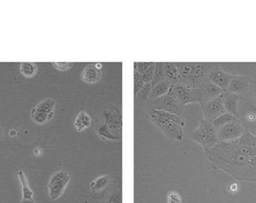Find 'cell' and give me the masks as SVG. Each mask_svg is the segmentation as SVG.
Wrapping results in <instances>:
<instances>
[{
  "mask_svg": "<svg viewBox=\"0 0 256 203\" xmlns=\"http://www.w3.org/2000/svg\"><path fill=\"white\" fill-rule=\"evenodd\" d=\"M205 154L213 167L237 180L256 182V137L247 131L238 140L219 142Z\"/></svg>",
  "mask_w": 256,
  "mask_h": 203,
  "instance_id": "6da1fadb",
  "label": "cell"
},
{
  "mask_svg": "<svg viewBox=\"0 0 256 203\" xmlns=\"http://www.w3.org/2000/svg\"><path fill=\"white\" fill-rule=\"evenodd\" d=\"M94 131L103 140L118 141L122 139V106L109 104L99 111L94 123Z\"/></svg>",
  "mask_w": 256,
  "mask_h": 203,
  "instance_id": "7a4b0ae2",
  "label": "cell"
},
{
  "mask_svg": "<svg viewBox=\"0 0 256 203\" xmlns=\"http://www.w3.org/2000/svg\"><path fill=\"white\" fill-rule=\"evenodd\" d=\"M146 117L167 138L182 141L184 118L163 110L147 109Z\"/></svg>",
  "mask_w": 256,
  "mask_h": 203,
  "instance_id": "3957f363",
  "label": "cell"
},
{
  "mask_svg": "<svg viewBox=\"0 0 256 203\" xmlns=\"http://www.w3.org/2000/svg\"><path fill=\"white\" fill-rule=\"evenodd\" d=\"M178 82L193 88H201L209 81L208 75L216 63L177 62Z\"/></svg>",
  "mask_w": 256,
  "mask_h": 203,
  "instance_id": "277c9868",
  "label": "cell"
},
{
  "mask_svg": "<svg viewBox=\"0 0 256 203\" xmlns=\"http://www.w3.org/2000/svg\"><path fill=\"white\" fill-rule=\"evenodd\" d=\"M189 137L193 141L201 145L205 152L210 150L219 143L216 135V130L213 122L202 120L196 130L189 134Z\"/></svg>",
  "mask_w": 256,
  "mask_h": 203,
  "instance_id": "5b68a950",
  "label": "cell"
},
{
  "mask_svg": "<svg viewBox=\"0 0 256 203\" xmlns=\"http://www.w3.org/2000/svg\"><path fill=\"white\" fill-rule=\"evenodd\" d=\"M169 94L181 105L186 106L190 103H201L202 92L199 88H193L181 82H176L171 85Z\"/></svg>",
  "mask_w": 256,
  "mask_h": 203,
  "instance_id": "8992f818",
  "label": "cell"
},
{
  "mask_svg": "<svg viewBox=\"0 0 256 203\" xmlns=\"http://www.w3.org/2000/svg\"><path fill=\"white\" fill-rule=\"evenodd\" d=\"M237 117L244 129L256 120V100L250 91L240 96Z\"/></svg>",
  "mask_w": 256,
  "mask_h": 203,
  "instance_id": "52a82bcc",
  "label": "cell"
},
{
  "mask_svg": "<svg viewBox=\"0 0 256 203\" xmlns=\"http://www.w3.org/2000/svg\"><path fill=\"white\" fill-rule=\"evenodd\" d=\"M145 108L146 109L163 110L184 118L185 106L181 105L169 94L153 101L148 102Z\"/></svg>",
  "mask_w": 256,
  "mask_h": 203,
  "instance_id": "ba28073f",
  "label": "cell"
},
{
  "mask_svg": "<svg viewBox=\"0 0 256 203\" xmlns=\"http://www.w3.org/2000/svg\"><path fill=\"white\" fill-rule=\"evenodd\" d=\"M71 180V175L68 171L61 169L51 175L48 182L47 188L51 200H58L65 192Z\"/></svg>",
  "mask_w": 256,
  "mask_h": 203,
  "instance_id": "9c48e42d",
  "label": "cell"
},
{
  "mask_svg": "<svg viewBox=\"0 0 256 203\" xmlns=\"http://www.w3.org/2000/svg\"><path fill=\"white\" fill-rule=\"evenodd\" d=\"M56 101L53 99L46 98L38 103L33 108L30 114L32 120L37 124H44L54 116Z\"/></svg>",
  "mask_w": 256,
  "mask_h": 203,
  "instance_id": "30bf717a",
  "label": "cell"
},
{
  "mask_svg": "<svg viewBox=\"0 0 256 203\" xmlns=\"http://www.w3.org/2000/svg\"><path fill=\"white\" fill-rule=\"evenodd\" d=\"M246 130L238 117L216 130L218 141L232 142L239 139Z\"/></svg>",
  "mask_w": 256,
  "mask_h": 203,
  "instance_id": "8fae6325",
  "label": "cell"
},
{
  "mask_svg": "<svg viewBox=\"0 0 256 203\" xmlns=\"http://www.w3.org/2000/svg\"><path fill=\"white\" fill-rule=\"evenodd\" d=\"M222 94L213 100L201 104V110L203 114L204 120L213 122L216 117L226 112L222 102Z\"/></svg>",
  "mask_w": 256,
  "mask_h": 203,
  "instance_id": "7c38bea8",
  "label": "cell"
},
{
  "mask_svg": "<svg viewBox=\"0 0 256 203\" xmlns=\"http://www.w3.org/2000/svg\"><path fill=\"white\" fill-rule=\"evenodd\" d=\"M234 76L235 75L227 73L221 68L219 64L216 63L209 72L208 79L211 82L221 88L224 92H226L228 85Z\"/></svg>",
  "mask_w": 256,
  "mask_h": 203,
  "instance_id": "4fadbf2b",
  "label": "cell"
},
{
  "mask_svg": "<svg viewBox=\"0 0 256 203\" xmlns=\"http://www.w3.org/2000/svg\"><path fill=\"white\" fill-rule=\"evenodd\" d=\"M250 91V78L244 75H235L228 85L227 92L238 96L247 94Z\"/></svg>",
  "mask_w": 256,
  "mask_h": 203,
  "instance_id": "5bb4252c",
  "label": "cell"
},
{
  "mask_svg": "<svg viewBox=\"0 0 256 203\" xmlns=\"http://www.w3.org/2000/svg\"><path fill=\"white\" fill-rule=\"evenodd\" d=\"M101 76L102 69L97 68L95 63L90 64L85 67L81 73V79L89 85L98 82L101 79Z\"/></svg>",
  "mask_w": 256,
  "mask_h": 203,
  "instance_id": "9a60e30c",
  "label": "cell"
},
{
  "mask_svg": "<svg viewBox=\"0 0 256 203\" xmlns=\"http://www.w3.org/2000/svg\"><path fill=\"white\" fill-rule=\"evenodd\" d=\"M199 88H200L201 92H202V102H201L200 105L219 97L224 93V91L221 88H219V87L216 86L209 80Z\"/></svg>",
  "mask_w": 256,
  "mask_h": 203,
  "instance_id": "2e32d148",
  "label": "cell"
},
{
  "mask_svg": "<svg viewBox=\"0 0 256 203\" xmlns=\"http://www.w3.org/2000/svg\"><path fill=\"white\" fill-rule=\"evenodd\" d=\"M240 96L230 92H224L222 94V102L226 112L233 114L237 117L238 102Z\"/></svg>",
  "mask_w": 256,
  "mask_h": 203,
  "instance_id": "e0dca14e",
  "label": "cell"
},
{
  "mask_svg": "<svg viewBox=\"0 0 256 203\" xmlns=\"http://www.w3.org/2000/svg\"><path fill=\"white\" fill-rule=\"evenodd\" d=\"M171 85L172 84L171 82H168V81L163 80L159 82L158 85L153 87L151 88L148 102L153 101V100H156V99L159 98V97L168 94Z\"/></svg>",
  "mask_w": 256,
  "mask_h": 203,
  "instance_id": "ac0fdd59",
  "label": "cell"
},
{
  "mask_svg": "<svg viewBox=\"0 0 256 203\" xmlns=\"http://www.w3.org/2000/svg\"><path fill=\"white\" fill-rule=\"evenodd\" d=\"M111 178L108 175H101L90 184V190L92 194H97L104 191L111 185Z\"/></svg>",
  "mask_w": 256,
  "mask_h": 203,
  "instance_id": "d6986e66",
  "label": "cell"
},
{
  "mask_svg": "<svg viewBox=\"0 0 256 203\" xmlns=\"http://www.w3.org/2000/svg\"><path fill=\"white\" fill-rule=\"evenodd\" d=\"M152 88L151 83H145V85L141 88L140 91L136 94L134 98V104L136 106L139 108H145L148 103L150 93Z\"/></svg>",
  "mask_w": 256,
  "mask_h": 203,
  "instance_id": "ffe728a7",
  "label": "cell"
},
{
  "mask_svg": "<svg viewBox=\"0 0 256 203\" xmlns=\"http://www.w3.org/2000/svg\"><path fill=\"white\" fill-rule=\"evenodd\" d=\"M164 80L171 84L178 82V70L174 62H164Z\"/></svg>",
  "mask_w": 256,
  "mask_h": 203,
  "instance_id": "44dd1931",
  "label": "cell"
},
{
  "mask_svg": "<svg viewBox=\"0 0 256 203\" xmlns=\"http://www.w3.org/2000/svg\"><path fill=\"white\" fill-rule=\"evenodd\" d=\"M91 125V119L85 111H81L76 117L74 123V127L78 133H82L86 129L89 128Z\"/></svg>",
  "mask_w": 256,
  "mask_h": 203,
  "instance_id": "7402d4cb",
  "label": "cell"
},
{
  "mask_svg": "<svg viewBox=\"0 0 256 203\" xmlns=\"http://www.w3.org/2000/svg\"><path fill=\"white\" fill-rule=\"evenodd\" d=\"M17 176H18L19 180H20V185L22 187V193H23V199H33L34 193L30 189V185H29L28 179L25 175L23 170H19L17 172Z\"/></svg>",
  "mask_w": 256,
  "mask_h": 203,
  "instance_id": "603a6c76",
  "label": "cell"
},
{
  "mask_svg": "<svg viewBox=\"0 0 256 203\" xmlns=\"http://www.w3.org/2000/svg\"><path fill=\"white\" fill-rule=\"evenodd\" d=\"M37 65L33 62H23L20 65V72L26 77H33L37 73Z\"/></svg>",
  "mask_w": 256,
  "mask_h": 203,
  "instance_id": "cb8c5ba5",
  "label": "cell"
},
{
  "mask_svg": "<svg viewBox=\"0 0 256 203\" xmlns=\"http://www.w3.org/2000/svg\"><path fill=\"white\" fill-rule=\"evenodd\" d=\"M163 80H164V63L155 62V74L151 82V87L153 88Z\"/></svg>",
  "mask_w": 256,
  "mask_h": 203,
  "instance_id": "d4e9b609",
  "label": "cell"
},
{
  "mask_svg": "<svg viewBox=\"0 0 256 203\" xmlns=\"http://www.w3.org/2000/svg\"><path fill=\"white\" fill-rule=\"evenodd\" d=\"M235 117H237L236 116L230 114V113H224V114H221V115H219V117H216V118L213 120V126H214L215 129L217 130L218 129L220 128V127H222L224 125L233 120Z\"/></svg>",
  "mask_w": 256,
  "mask_h": 203,
  "instance_id": "484cf974",
  "label": "cell"
},
{
  "mask_svg": "<svg viewBox=\"0 0 256 203\" xmlns=\"http://www.w3.org/2000/svg\"><path fill=\"white\" fill-rule=\"evenodd\" d=\"M133 82H134V85H133V93H134L135 98L136 94L140 91L142 86L145 85V82L142 80L140 73L138 72L137 69H136L134 67H133Z\"/></svg>",
  "mask_w": 256,
  "mask_h": 203,
  "instance_id": "4316f807",
  "label": "cell"
},
{
  "mask_svg": "<svg viewBox=\"0 0 256 203\" xmlns=\"http://www.w3.org/2000/svg\"><path fill=\"white\" fill-rule=\"evenodd\" d=\"M155 70V62H154L152 66H151L148 70L145 71L144 73L141 74L142 80H143V82H145V83H151V81H152L153 77H154Z\"/></svg>",
  "mask_w": 256,
  "mask_h": 203,
  "instance_id": "83f0119b",
  "label": "cell"
},
{
  "mask_svg": "<svg viewBox=\"0 0 256 203\" xmlns=\"http://www.w3.org/2000/svg\"><path fill=\"white\" fill-rule=\"evenodd\" d=\"M167 203H182V199L177 191H171L167 194Z\"/></svg>",
  "mask_w": 256,
  "mask_h": 203,
  "instance_id": "f1b7e54d",
  "label": "cell"
},
{
  "mask_svg": "<svg viewBox=\"0 0 256 203\" xmlns=\"http://www.w3.org/2000/svg\"><path fill=\"white\" fill-rule=\"evenodd\" d=\"M53 67L60 71H66L72 68L73 62H53Z\"/></svg>",
  "mask_w": 256,
  "mask_h": 203,
  "instance_id": "f546056e",
  "label": "cell"
},
{
  "mask_svg": "<svg viewBox=\"0 0 256 203\" xmlns=\"http://www.w3.org/2000/svg\"><path fill=\"white\" fill-rule=\"evenodd\" d=\"M245 130L247 133L251 134L252 135L256 137V120H255L254 122L250 123V124L247 126V128L245 129Z\"/></svg>",
  "mask_w": 256,
  "mask_h": 203,
  "instance_id": "4dcf8cb0",
  "label": "cell"
},
{
  "mask_svg": "<svg viewBox=\"0 0 256 203\" xmlns=\"http://www.w3.org/2000/svg\"><path fill=\"white\" fill-rule=\"evenodd\" d=\"M250 92L254 96L256 100V81L250 79Z\"/></svg>",
  "mask_w": 256,
  "mask_h": 203,
  "instance_id": "1f68e13d",
  "label": "cell"
},
{
  "mask_svg": "<svg viewBox=\"0 0 256 203\" xmlns=\"http://www.w3.org/2000/svg\"><path fill=\"white\" fill-rule=\"evenodd\" d=\"M238 189H239V186L237 183L231 184L228 188V190L232 193L238 192Z\"/></svg>",
  "mask_w": 256,
  "mask_h": 203,
  "instance_id": "d6a6232c",
  "label": "cell"
},
{
  "mask_svg": "<svg viewBox=\"0 0 256 203\" xmlns=\"http://www.w3.org/2000/svg\"><path fill=\"white\" fill-rule=\"evenodd\" d=\"M20 203H36V202L33 199H23V200L20 201Z\"/></svg>",
  "mask_w": 256,
  "mask_h": 203,
  "instance_id": "836d02e7",
  "label": "cell"
},
{
  "mask_svg": "<svg viewBox=\"0 0 256 203\" xmlns=\"http://www.w3.org/2000/svg\"><path fill=\"white\" fill-rule=\"evenodd\" d=\"M43 153V150L42 149H40V148H37V149H35L34 150V154L37 156H41Z\"/></svg>",
  "mask_w": 256,
  "mask_h": 203,
  "instance_id": "e575fe53",
  "label": "cell"
},
{
  "mask_svg": "<svg viewBox=\"0 0 256 203\" xmlns=\"http://www.w3.org/2000/svg\"><path fill=\"white\" fill-rule=\"evenodd\" d=\"M9 135L11 136L14 135H16L15 131H14V130H12V131H10Z\"/></svg>",
  "mask_w": 256,
  "mask_h": 203,
  "instance_id": "d590c367",
  "label": "cell"
},
{
  "mask_svg": "<svg viewBox=\"0 0 256 203\" xmlns=\"http://www.w3.org/2000/svg\"><path fill=\"white\" fill-rule=\"evenodd\" d=\"M1 132H2V130H1V127H0V135H1Z\"/></svg>",
  "mask_w": 256,
  "mask_h": 203,
  "instance_id": "8d00e7d4",
  "label": "cell"
}]
</instances>
